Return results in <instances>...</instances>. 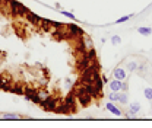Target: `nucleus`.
Masks as SVG:
<instances>
[{
    "label": "nucleus",
    "mask_w": 152,
    "mask_h": 128,
    "mask_svg": "<svg viewBox=\"0 0 152 128\" xmlns=\"http://www.w3.org/2000/svg\"><path fill=\"white\" fill-rule=\"evenodd\" d=\"M126 69H127V72H136L139 69V66H137L136 61H129L127 66H126Z\"/></svg>",
    "instance_id": "nucleus-16"
},
{
    "label": "nucleus",
    "mask_w": 152,
    "mask_h": 128,
    "mask_svg": "<svg viewBox=\"0 0 152 128\" xmlns=\"http://www.w3.org/2000/svg\"><path fill=\"white\" fill-rule=\"evenodd\" d=\"M127 74H129L127 69H124L123 66H117V67H115V69L113 70L114 79H117V80H121V82L127 79Z\"/></svg>",
    "instance_id": "nucleus-3"
},
{
    "label": "nucleus",
    "mask_w": 152,
    "mask_h": 128,
    "mask_svg": "<svg viewBox=\"0 0 152 128\" xmlns=\"http://www.w3.org/2000/svg\"><path fill=\"white\" fill-rule=\"evenodd\" d=\"M111 44L113 45H120L121 44V38L118 37V35H113L111 37Z\"/></svg>",
    "instance_id": "nucleus-22"
},
{
    "label": "nucleus",
    "mask_w": 152,
    "mask_h": 128,
    "mask_svg": "<svg viewBox=\"0 0 152 128\" xmlns=\"http://www.w3.org/2000/svg\"><path fill=\"white\" fill-rule=\"evenodd\" d=\"M67 29L72 32V37H77V35H82L83 32H82V29L77 26V25H69L67 26Z\"/></svg>",
    "instance_id": "nucleus-13"
},
{
    "label": "nucleus",
    "mask_w": 152,
    "mask_h": 128,
    "mask_svg": "<svg viewBox=\"0 0 152 128\" xmlns=\"http://www.w3.org/2000/svg\"><path fill=\"white\" fill-rule=\"evenodd\" d=\"M9 3H10V6H12V12L16 15H26L28 13V9L23 6V4H20L19 1H15V0H9Z\"/></svg>",
    "instance_id": "nucleus-2"
},
{
    "label": "nucleus",
    "mask_w": 152,
    "mask_h": 128,
    "mask_svg": "<svg viewBox=\"0 0 152 128\" xmlns=\"http://www.w3.org/2000/svg\"><path fill=\"white\" fill-rule=\"evenodd\" d=\"M0 116H1V119H9V121H15V119H20L22 118L19 114H15V112H4Z\"/></svg>",
    "instance_id": "nucleus-9"
},
{
    "label": "nucleus",
    "mask_w": 152,
    "mask_h": 128,
    "mask_svg": "<svg viewBox=\"0 0 152 128\" xmlns=\"http://www.w3.org/2000/svg\"><path fill=\"white\" fill-rule=\"evenodd\" d=\"M151 115H152V108H151Z\"/></svg>",
    "instance_id": "nucleus-26"
},
{
    "label": "nucleus",
    "mask_w": 152,
    "mask_h": 128,
    "mask_svg": "<svg viewBox=\"0 0 152 128\" xmlns=\"http://www.w3.org/2000/svg\"><path fill=\"white\" fill-rule=\"evenodd\" d=\"M127 89H129V86H127L126 80H123V82H121V90H123V92H127Z\"/></svg>",
    "instance_id": "nucleus-23"
},
{
    "label": "nucleus",
    "mask_w": 152,
    "mask_h": 128,
    "mask_svg": "<svg viewBox=\"0 0 152 128\" xmlns=\"http://www.w3.org/2000/svg\"><path fill=\"white\" fill-rule=\"evenodd\" d=\"M39 25L42 26V29H50V28H53V22L51 20H47V19H42L41 18V22H39Z\"/></svg>",
    "instance_id": "nucleus-15"
},
{
    "label": "nucleus",
    "mask_w": 152,
    "mask_h": 128,
    "mask_svg": "<svg viewBox=\"0 0 152 128\" xmlns=\"http://www.w3.org/2000/svg\"><path fill=\"white\" fill-rule=\"evenodd\" d=\"M108 101L110 102H118V92H111L110 90V95H108Z\"/></svg>",
    "instance_id": "nucleus-19"
},
{
    "label": "nucleus",
    "mask_w": 152,
    "mask_h": 128,
    "mask_svg": "<svg viewBox=\"0 0 152 128\" xmlns=\"http://www.w3.org/2000/svg\"><path fill=\"white\" fill-rule=\"evenodd\" d=\"M57 105H58V103L56 102V99H53V98H50L47 102H44V103H42L44 111H47V112H53V111H56Z\"/></svg>",
    "instance_id": "nucleus-7"
},
{
    "label": "nucleus",
    "mask_w": 152,
    "mask_h": 128,
    "mask_svg": "<svg viewBox=\"0 0 152 128\" xmlns=\"http://www.w3.org/2000/svg\"><path fill=\"white\" fill-rule=\"evenodd\" d=\"M117 103H120V105H127L129 103V95H127V92H118V102Z\"/></svg>",
    "instance_id": "nucleus-10"
},
{
    "label": "nucleus",
    "mask_w": 152,
    "mask_h": 128,
    "mask_svg": "<svg viewBox=\"0 0 152 128\" xmlns=\"http://www.w3.org/2000/svg\"><path fill=\"white\" fill-rule=\"evenodd\" d=\"M101 80H102L104 83H107V85H108V82H110V80L107 79V76H101Z\"/></svg>",
    "instance_id": "nucleus-24"
},
{
    "label": "nucleus",
    "mask_w": 152,
    "mask_h": 128,
    "mask_svg": "<svg viewBox=\"0 0 152 128\" xmlns=\"http://www.w3.org/2000/svg\"><path fill=\"white\" fill-rule=\"evenodd\" d=\"M80 39H82V42H80V48H83L85 54H91V53H94V44H92L91 37L86 35V34H82V35H80Z\"/></svg>",
    "instance_id": "nucleus-1"
},
{
    "label": "nucleus",
    "mask_w": 152,
    "mask_h": 128,
    "mask_svg": "<svg viewBox=\"0 0 152 128\" xmlns=\"http://www.w3.org/2000/svg\"><path fill=\"white\" fill-rule=\"evenodd\" d=\"M134 16V13H129V15H124V16H121V18H118L117 20H115V23L118 25V23H124V22H127L130 18H133Z\"/></svg>",
    "instance_id": "nucleus-18"
},
{
    "label": "nucleus",
    "mask_w": 152,
    "mask_h": 128,
    "mask_svg": "<svg viewBox=\"0 0 152 128\" xmlns=\"http://www.w3.org/2000/svg\"><path fill=\"white\" fill-rule=\"evenodd\" d=\"M1 1H3V0H0V4H1Z\"/></svg>",
    "instance_id": "nucleus-25"
},
{
    "label": "nucleus",
    "mask_w": 152,
    "mask_h": 128,
    "mask_svg": "<svg viewBox=\"0 0 152 128\" xmlns=\"http://www.w3.org/2000/svg\"><path fill=\"white\" fill-rule=\"evenodd\" d=\"M60 13H61L63 16H66L67 19H70V20H77L75 15H73L72 12H69V10H64V9H61V10H60Z\"/></svg>",
    "instance_id": "nucleus-17"
},
{
    "label": "nucleus",
    "mask_w": 152,
    "mask_h": 128,
    "mask_svg": "<svg viewBox=\"0 0 152 128\" xmlns=\"http://www.w3.org/2000/svg\"><path fill=\"white\" fill-rule=\"evenodd\" d=\"M108 88L111 92H121V80H117V79H111L108 82Z\"/></svg>",
    "instance_id": "nucleus-8"
},
{
    "label": "nucleus",
    "mask_w": 152,
    "mask_h": 128,
    "mask_svg": "<svg viewBox=\"0 0 152 128\" xmlns=\"http://www.w3.org/2000/svg\"><path fill=\"white\" fill-rule=\"evenodd\" d=\"M26 19H28L32 25H38V23L41 22V18L37 16L35 13H32V12H28V13H26Z\"/></svg>",
    "instance_id": "nucleus-12"
},
{
    "label": "nucleus",
    "mask_w": 152,
    "mask_h": 128,
    "mask_svg": "<svg viewBox=\"0 0 152 128\" xmlns=\"http://www.w3.org/2000/svg\"><path fill=\"white\" fill-rule=\"evenodd\" d=\"M143 95L148 101H152V88H145L143 89Z\"/></svg>",
    "instance_id": "nucleus-21"
},
{
    "label": "nucleus",
    "mask_w": 152,
    "mask_h": 128,
    "mask_svg": "<svg viewBox=\"0 0 152 128\" xmlns=\"http://www.w3.org/2000/svg\"><path fill=\"white\" fill-rule=\"evenodd\" d=\"M23 95H25V99H26V101L34 102V103H39V102H38V98H37V90H34V89L29 88V89H25Z\"/></svg>",
    "instance_id": "nucleus-6"
},
{
    "label": "nucleus",
    "mask_w": 152,
    "mask_h": 128,
    "mask_svg": "<svg viewBox=\"0 0 152 128\" xmlns=\"http://www.w3.org/2000/svg\"><path fill=\"white\" fill-rule=\"evenodd\" d=\"M37 98H38L39 105H42L44 102H47V101L51 98V93H50L48 90H45V89H38L37 90Z\"/></svg>",
    "instance_id": "nucleus-5"
},
{
    "label": "nucleus",
    "mask_w": 152,
    "mask_h": 128,
    "mask_svg": "<svg viewBox=\"0 0 152 128\" xmlns=\"http://www.w3.org/2000/svg\"><path fill=\"white\" fill-rule=\"evenodd\" d=\"M137 34L142 35V37H149V35H152V29L149 26H139L137 28Z\"/></svg>",
    "instance_id": "nucleus-11"
},
{
    "label": "nucleus",
    "mask_w": 152,
    "mask_h": 128,
    "mask_svg": "<svg viewBox=\"0 0 152 128\" xmlns=\"http://www.w3.org/2000/svg\"><path fill=\"white\" fill-rule=\"evenodd\" d=\"M123 115H124V118H126V119H136V114L132 112L130 109L124 111V112H123Z\"/></svg>",
    "instance_id": "nucleus-20"
},
{
    "label": "nucleus",
    "mask_w": 152,
    "mask_h": 128,
    "mask_svg": "<svg viewBox=\"0 0 152 128\" xmlns=\"http://www.w3.org/2000/svg\"><path fill=\"white\" fill-rule=\"evenodd\" d=\"M105 109L108 111L110 114L115 115V116H121V115H123V111L115 105V102H110V101H108V102L105 103Z\"/></svg>",
    "instance_id": "nucleus-4"
},
{
    "label": "nucleus",
    "mask_w": 152,
    "mask_h": 128,
    "mask_svg": "<svg viewBox=\"0 0 152 128\" xmlns=\"http://www.w3.org/2000/svg\"><path fill=\"white\" fill-rule=\"evenodd\" d=\"M129 109L137 115V114L140 112V109H142V108H140V103H139V102H132V103L129 105Z\"/></svg>",
    "instance_id": "nucleus-14"
}]
</instances>
